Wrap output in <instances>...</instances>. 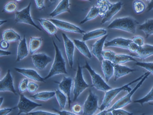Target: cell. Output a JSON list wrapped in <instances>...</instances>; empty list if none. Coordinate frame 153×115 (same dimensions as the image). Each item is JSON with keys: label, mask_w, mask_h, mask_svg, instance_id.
<instances>
[{"label": "cell", "mask_w": 153, "mask_h": 115, "mask_svg": "<svg viewBox=\"0 0 153 115\" xmlns=\"http://www.w3.org/2000/svg\"><path fill=\"white\" fill-rule=\"evenodd\" d=\"M52 41L55 50V56L50 72L44 78L45 80L48 79L56 75L68 74L65 60L62 55V52L54 40L53 39Z\"/></svg>", "instance_id": "1"}, {"label": "cell", "mask_w": 153, "mask_h": 115, "mask_svg": "<svg viewBox=\"0 0 153 115\" xmlns=\"http://www.w3.org/2000/svg\"><path fill=\"white\" fill-rule=\"evenodd\" d=\"M139 24L138 21L133 17L126 16L116 19L108 25L107 28L123 30L133 34L136 32Z\"/></svg>", "instance_id": "2"}, {"label": "cell", "mask_w": 153, "mask_h": 115, "mask_svg": "<svg viewBox=\"0 0 153 115\" xmlns=\"http://www.w3.org/2000/svg\"><path fill=\"white\" fill-rule=\"evenodd\" d=\"M146 73H144L140 76L134 80L130 82L127 84L123 86L114 89H112L110 90L106 91L104 97L100 107L99 109L102 111L105 110L110 106L112 101H113L117 95L122 91H127L128 93L130 92L132 90V89L130 87V86L135 83L141 80L142 78L146 74Z\"/></svg>", "instance_id": "3"}, {"label": "cell", "mask_w": 153, "mask_h": 115, "mask_svg": "<svg viewBox=\"0 0 153 115\" xmlns=\"http://www.w3.org/2000/svg\"><path fill=\"white\" fill-rule=\"evenodd\" d=\"M90 86L84 79L82 68L78 63L77 71L74 80V102L77 100L80 94Z\"/></svg>", "instance_id": "4"}, {"label": "cell", "mask_w": 153, "mask_h": 115, "mask_svg": "<svg viewBox=\"0 0 153 115\" xmlns=\"http://www.w3.org/2000/svg\"><path fill=\"white\" fill-rule=\"evenodd\" d=\"M150 74L149 72H146V74L142 78L141 80L139 81V83L137 84L134 89H132V90L130 92L128 93H127L125 96L117 101L111 108L107 110V111L111 112L112 111L116 110V109L122 108L132 102V101L131 98H132L133 95L143 85V83L146 80V79L148 78Z\"/></svg>", "instance_id": "5"}, {"label": "cell", "mask_w": 153, "mask_h": 115, "mask_svg": "<svg viewBox=\"0 0 153 115\" xmlns=\"http://www.w3.org/2000/svg\"><path fill=\"white\" fill-rule=\"evenodd\" d=\"M84 68L87 70L91 76L93 86L98 91H106L112 88L107 84V82L104 80L100 75L92 69L87 61L85 62Z\"/></svg>", "instance_id": "6"}, {"label": "cell", "mask_w": 153, "mask_h": 115, "mask_svg": "<svg viewBox=\"0 0 153 115\" xmlns=\"http://www.w3.org/2000/svg\"><path fill=\"white\" fill-rule=\"evenodd\" d=\"M19 102L16 107L19 110L17 115L24 114H28L33 110L38 107L42 106V105L35 102L27 98L24 95L19 93Z\"/></svg>", "instance_id": "7"}, {"label": "cell", "mask_w": 153, "mask_h": 115, "mask_svg": "<svg viewBox=\"0 0 153 115\" xmlns=\"http://www.w3.org/2000/svg\"><path fill=\"white\" fill-rule=\"evenodd\" d=\"M31 2L26 7L20 11H16L15 13V22L16 23H24L30 25L36 28L39 31L42 30L33 21L30 14Z\"/></svg>", "instance_id": "8"}, {"label": "cell", "mask_w": 153, "mask_h": 115, "mask_svg": "<svg viewBox=\"0 0 153 115\" xmlns=\"http://www.w3.org/2000/svg\"><path fill=\"white\" fill-rule=\"evenodd\" d=\"M98 103V96L90 90L89 94L83 105V115H93L99 108Z\"/></svg>", "instance_id": "9"}, {"label": "cell", "mask_w": 153, "mask_h": 115, "mask_svg": "<svg viewBox=\"0 0 153 115\" xmlns=\"http://www.w3.org/2000/svg\"><path fill=\"white\" fill-rule=\"evenodd\" d=\"M48 19L53 23L57 28L65 32L83 34L86 33L85 31L82 30L79 27L70 23L54 19Z\"/></svg>", "instance_id": "10"}, {"label": "cell", "mask_w": 153, "mask_h": 115, "mask_svg": "<svg viewBox=\"0 0 153 115\" xmlns=\"http://www.w3.org/2000/svg\"><path fill=\"white\" fill-rule=\"evenodd\" d=\"M35 67L40 70H44L52 61V58L45 53L33 54L31 56Z\"/></svg>", "instance_id": "11"}, {"label": "cell", "mask_w": 153, "mask_h": 115, "mask_svg": "<svg viewBox=\"0 0 153 115\" xmlns=\"http://www.w3.org/2000/svg\"><path fill=\"white\" fill-rule=\"evenodd\" d=\"M62 36L68 63L70 68H72L74 65V54L75 46L73 41L71 40L66 34L62 33Z\"/></svg>", "instance_id": "12"}, {"label": "cell", "mask_w": 153, "mask_h": 115, "mask_svg": "<svg viewBox=\"0 0 153 115\" xmlns=\"http://www.w3.org/2000/svg\"><path fill=\"white\" fill-rule=\"evenodd\" d=\"M0 91L1 92L9 91L17 95L13 84V80L10 70H8L6 74L0 81Z\"/></svg>", "instance_id": "13"}, {"label": "cell", "mask_w": 153, "mask_h": 115, "mask_svg": "<svg viewBox=\"0 0 153 115\" xmlns=\"http://www.w3.org/2000/svg\"><path fill=\"white\" fill-rule=\"evenodd\" d=\"M73 81V79L71 77L64 76L61 81L58 82L59 88L67 97L69 108L71 103V93Z\"/></svg>", "instance_id": "14"}, {"label": "cell", "mask_w": 153, "mask_h": 115, "mask_svg": "<svg viewBox=\"0 0 153 115\" xmlns=\"http://www.w3.org/2000/svg\"><path fill=\"white\" fill-rule=\"evenodd\" d=\"M14 69L17 73L24 76L27 79L33 81L39 82H44L45 80L44 78L41 76L38 72L34 69L17 68H15Z\"/></svg>", "instance_id": "15"}, {"label": "cell", "mask_w": 153, "mask_h": 115, "mask_svg": "<svg viewBox=\"0 0 153 115\" xmlns=\"http://www.w3.org/2000/svg\"><path fill=\"white\" fill-rule=\"evenodd\" d=\"M122 6L123 3L121 1L114 3H111L104 17L102 19L101 24H104L105 23L110 21L121 10Z\"/></svg>", "instance_id": "16"}, {"label": "cell", "mask_w": 153, "mask_h": 115, "mask_svg": "<svg viewBox=\"0 0 153 115\" xmlns=\"http://www.w3.org/2000/svg\"><path fill=\"white\" fill-rule=\"evenodd\" d=\"M108 36V35L107 34L103 36L97 40L93 45L92 53L100 62H102L103 60L102 53L103 50V48L105 45V41Z\"/></svg>", "instance_id": "17"}, {"label": "cell", "mask_w": 153, "mask_h": 115, "mask_svg": "<svg viewBox=\"0 0 153 115\" xmlns=\"http://www.w3.org/2000/svg\"><path fill=\"white\" fill-rule=\"evenodd\" d=\"M131 42L132 40L130 39L119 37L108 41L105 43L104 46L106 47H113L127 50L128 45Z\"/></svg>", "instance_id": "18"}, {"label": "cell", "mask_w": 153, "mask_h": 115, "mask_svg": "<svg viewBox=\"0 0 153 115\" xmlns=\"http://www.w3.org/2000/svg\"><path fill=\"white\" fill-rule=\"evenodd\" d=\"M29 49L27 44L25 36L20 41L18 46L16 62H19L27 57L29 54Z\"/></svg>", "instance_id": "19"}, {"label": "cell", "mask_w": 153, "mask_h": 115, "mask_svg": "<svg viewBox=\"0 0 153 115\" xmlns=\"http://www.w3.org/2000/svg\"><path fill=\"white\" fill-rule=\"evenodd\" d=\"M137 70L131 69L126 66L121 65V64H115L114 65V80L116 81L120 78Z\"/></svg>", "instance_id": "20"}, {"label": "cell", "mask_w": 153, "mask_h": 115, "mask_svg": "<svg viewBox=\"0 0 153 115\" xmlns=\"http://www.w3.org/2000/svg\"><path fill=\"white\" fill-rule=\"evenodd\" d=\"M102 69L106 82H108L114 73V64L108 60H103L102 62Z\"/></svg>", "instance_id": "21"}, {"label": "cell", "mask_w": 153, "mask_h": 115, "mask_svg": "<svg viewBox=\"0 0 153 115\" xmlns=\"http://www.w3.org/2000/svg\"><path fill=\"white\" fill-rule=\"evenodd\" d=\"M153 55V45L146 44L141 47L136 54L132 55L141 59H145Z\"/></svg>", "instance_id": "22"}, {"label": "cell", "mask_w": 153, "mask_h": 115, "mask_svg": "<svg viewBox=\"0 0 153 115\" xmlns=\"http://www.w3.org/2000/svg\"><path fill=\"white\" fill-rule=\"evenodd\" d=\"M70 5L69 1L68 0H63L61 1L56 8L50 13V16L53 18L62 13L70 12Z\"/></svg>", "instance_id": "23"}, {"label": "cell", "mask_w": 153, "mask_h": 115, "mask_svg": "<svg viewBox=\"0 0 153 115\" xmlns=\"http://www.w3.org/2000/svg\"><path fill=\"white\" fill-rule=\"evenodd\" d=\"M37 20L40 23L44 30L50 36H55L57 32V27L48 19H38Z\"/></svg>", "instance_id": "24"}, {"label": "cell", "mask_w": 153, "mask_h": 115, "mask_svg": "<svg viewBox=\"0 0 153 115\" xmlns=\"http://www.w3.org/2000/svg\"><path fill=\"white\" fill-rule=\"evenodd\" d=\"M107 31L104 29H97L83 34V41L84 42L95 39L107 35Z\"/></svg>", "instance_id": "25"}, {"label": "cell", "mask_w": 153, "mask_h": 115, "mask_svg": "<svg viewBox=\"0 0 153 115\" xmlns=\"http://www.w3.org/2000/svg\"><path fill=\"white\" fill-rule=\"evenodd\" d=\"M76 47L82 55L89 59L92 58V54L85 42L78 39L73 40Z\"/></svg>", "instance_id": "26"}, {"label": "cell", "mask_w": 153, "mask_h": 115, "mask_svg": "<svg viewBox=\"0 0 153 115\" xmlns=\"http://www.w3.org/2000/svg\"><path fill=\"white\" fill-rule=\"evenodd\" d=\"M2 37L3 40L9 43L16 42L21 40L19 35L11 29L4 31L2 34Z\"/></svg>", "instance_id": "27"}, {"label": "cell", "mask_w": 153, "mask_h": 115, "mask_svg": "<svg viewBox=\"0 0 153 115\" xmlns=\"http://www.w3.org/2000/svg\"><path fill=\"white\" fill-rule=\"evenodd\" d=\"M139 29L144 33L146 38L153 36V19H146L144 23L139 26Z\"/></svg>", "instance_id": "28"}, {"label": "cell", "mask_w": 153, "mask_h": 115, "mask_svg": "<svg viewBox=\"0 0 153 115\" xmlns=\"http://www.w3.org/2000/svg\"><path fill=\"white\" fill-rule=\"evenodd\" d=\"M55 96V91H44L31 95L30 97L35 100L46 101L53 98Z\"/></svg>", "instance_id": "29"}, {"label": "cell", "mask_w": 153, "mask_h": 115, "mask_svg": "<svg viewBox=\"0 0 153 115\" xmlns=\"http://www.w3.org/2000/svg\"><path fill=\"white\" fill-rule=\"evenodd\" d=\"M42 44V39L40 38L31 37L29 43V52L31 55L40 49Z\"/></svg>", "instance_id": "30"}, {"label": "cell", "mask_w": 153, "mask_h": 115, "mask_svg": "<svg viewBox=\"0 0 153 115\" xmlns=\"http://www.w3.org/2000/svg\"><path fill=\"white\" fill-rule=\"evenodd\" d=\"M138 62L132 56L124 54H116L112 63L115 64H121L129 62Z\"/></svg>", "instance_id": "31"}, {"label": "cell", "mask_w": 153, "mask_h": 115, "mask_svg": "<svg viewBox=\"0 0 153 115\" xmlns=\"http://www.w3.org/2000/svg\"><path fill=\"white\" fill-rule=\"evenodd\" d=\"M111 3L109 1H106V0L97 1L96 3V5L99 8V16L101 18L103 19Z\"/></svg>", "instance_id": "32"}, {"label": "cell", "mask_w": 153, "mask_h": 115, "mask_svg": "<svg viewBox=\"0 0 153 115\" xmlns=\"http://www.w3.org/2000/svg\"><path fill=\"white\" fill-rule=\"evenodd\" d=\"M99 8L97 6L92 7L85 18L80 22V24H83L88 21L93 20L99 16Z\"/></svg>", "instance_id": "33"}, {"label": "cell", "mask_w": 153, "mask_h": 115, "mask_svg": "<svg viewBox=\"0 0 153 115\" xmlns=\"http://www.w3.org/2000/svg\"><path fill=\"white\" fill-rule=\"evenodd\" d=\"M55 96L59 106L61 109L65 108L68 98L66 95L59 89H56Z\"/></svg>", "instance_id": "34"}, {"label": "cell", "mask_w": 153, "mask_h": 115, "mask_svg": "<svg viewBox=\"0 0 153 115\" xmlns=\"http://www.w3.org/2000/svg\"><path fill=\"white\" fill-rule=\"evenodd\" d=\"M133 7L134 12L137 14H139L145 11L146 5L142 1L137 0L133 2Z\"/></svg>", "instance_id": "35"}, {"label": "cell", "mask_w": 153, "mask_h": 115, "mask_svg": "<svg viewBox=\"0 0 153 115\" xmlns=\"http://www.w3.org/2000/svg\"><path fill=\"white\" fill-rule=\"evenodd\" d=\"M151 101H153V87L149 92L147 93L146 96L138 100H134V102L138 103L143 106L145 103L151 102Z\"/></svg>", "instance_id": "36"}, {"label": "cell", "mask_w": 153, "mask_h": 115, "mask_svg": "<svg viewBox=\"0 0 153 115\" xmlns=\"http://www.w3.org/2000/svg\"><path fill=\"white\" fill-rule=\"evenodd\" d=\"M17 5L13 1H10L5 5L2 12L7 13H12L16 12L17 9Z\"/></svg>", "instance_id": "37"}, {"label": "cell", "mask_w": 153, "mask_h": 115, "mask_svg": "<svg viewBox=\"0 0 153 115\" xmlns=\"http://www.w3.org/2000/svg\"><path fill=\"white\" fill-rule=\"evenodd\" d=\"M116 54L111 50H103L102 53V56L103 60H108L112 62L114 60Z\"/></svg>", "instance_id": "38"}, {"label": "cell", "mask_w": 153, "mask_h": 115, "mask_svg": "<svg viewBox=\"0 0 153 115\" xmlns=\"http://www.w3.org/2000/svg\"><path fill=\"white\" fill-rule=\"evenodd\" d=\"M136 65L139 67L144 68L148 72L153 75V62H137Z\"/></svg>", "instance_id": "39"}, {"label": "cell", "mask_w": 153, "mask_h": 115, "mask_svg": "<svg viewBox=\"0 0 153 115\" xmlns=\"http://www.w3.org/2000/svg\"><path fill=\"white\" fill-rule=\"evenodd\" d=\"M29 83L28 79L27 78H25L22 80L19 83L18 86L19 93H22L27 91Z\"/></svg>", "instance_id": "40"}, {"label": "cell", "mask_w": 153, "mask_h": 115, "mask_svg": "<svg viewBox=\"0 0 153 115\" xmlns=\"http://www.w3.org/2000/svg\"><path fill=\"white\" fill-rule=\"evenodd\" d=\"M71 110L74 114L78 115L83 112V107L79 103H76L71 106Z\"/></svg>", "instance_id": "41"}, {"label": "cell", "mask_w": 153, "mask_h": 115, "mask_svg": "<svg viewBox=\"0 0 153 115\" xmlns=\"http://www.w3.org/2000/svg\"><path fill=\"white\" fill-rule=\"evenodd\" d=\"M39 88V85L33 82H29L27 91L29 93H32L36 92Z\"/></svg>", "instance_id": "42"}, {"label": "cell", "mask_w": 153, "mask_h": 115, "mask_svg": "<svg viewBox=\"0 0 153 115\" xmlns=\"http://www.w3.org/2000/svg\"><path fill=\"white\" fill-rule=\"evenodd\" d=\"M141 47L137 45L132 42L128 45V50L129 52L132 53L136 54L138 52Z\"/></svg>", "instance_id": "43"}, {"label": "cell", "mask_w": 153, "mask_h": 115, "mask_svg": "<svg viewBox=\"0 0 153 115\" xmlns=\"http://www.w3.org/2000/svg\"><path fill=\"white\" fill-rule=\"evenodd\" d=\"M112 113L113 115H133L132 113L127 111L123 109H117L112 111Z\"/></svg>", "instance_id": "44"}, {"label": "cell", "mask_w": 153, "mask_h": 115, "mask_svg": "<svg viewBox=\"0 0 153 115\" xmlns=\"http://www.w3.org/2000/svg\"><path fill=\"white\" fill-rule=\"evenodd\" d=\"M132 42L139 47H142L144 44V39L141 36H136L132 39Z\"/></svg>", "instance_id": "45"}, {"label": "cell", "mask_w": 153, "mask_h": 115, "mask_svg": "<svg viewBox=\"0 0 153 115\" xmlns=\"http://www.w3.org/2000/svg\"><path fill=\"white\" fill-rule=\"evenodd\" d=\"M26 115H59L54 113L45 111L39 110L36 111L31 112Z\"/></svg>", "instance_id": "46"}, {"label": "cell", "mask_w": 153, "mask_h": 115, "mask_svg": "<svg viewBox=\"0 0 153 115\" xmlns=\"http://www.w3.org/2000/svg\"><path fill=\"white\" fill-rule=\"evenodd\" d=\"M35 2L37 9L39 10H42L45 8L44 0H35Z\"/></svg>", "instance_id": "47"}, {"label": "cell", "mask_w": 153, "mask_h": 115, "mask_svg": "<svg viewBox=\"0 0 153 115\" xmlns=\"http://www.w3.org/2000/svg\"><path fill=\"white\" fill-rule=\"evenodd\" d=\"M52 110L54 111L55 112L57 113L59 115H78L74 114L73 112L68 111H59L55 108H53Z\"/></svg>", "instance_id": "48"}, {"label": "cell", "mask_w": 153, "mask_h": 115, "mask_svg": "<svg viewBox=\"0 0 153 115\" xmlns=\"http://www.w3.org/2000/svg\"><path fill=\"white\" fill-rule=\"evenodd\" d=\"M15 108H4L1 109L0 110V115H7L10 113L13 109Z\"/></svg>", "instance_id": "49"}, {"label": "cell", "mask_w": 153, "mask_h": 115, "mask_svg": "<svg viewBox=\"0 0 153 115\" xmlns=\"http://www.w3.org/2000/svg\"><path fill=\"white\" fill-rule=\"evenodd\" d=\"M1 50H7L9 47L10 45L9 42L5 40H2L0 44Z\"/></svg>", "instance_id": "50"}, {"label": "cell", "mask_w": 153, "mask_h": 115, "mask_svg": "<svg viewBox=\"0 0 153 115\" xmlns=\"http://www.w3.org/2000/svg\"><path fill=\"white\" fill-rule=\"evenodd\" d=\"M11 54V52L6 51L4 50L1 49L0 50V56H7Z\"/></svg>", "instance_id": "51"}, {"label": "cell", "mask_w": 153, "mask_h": 115, "mask_svg": "<svg viewBox=\"0 0 153 115\" xmlns=\"http://www.w3.org/2000/svg\"><path fill=\"white\" fill-rule=\"evenodd\" d=\"M148 5L146 9L147 12L152 10L153 9V0L148 1Z\"/></svg>", "instance_id": "52"}, {"label": "cell", "mask_w": 153, "mask_h": 115, "mask_svg": "<svg viewBox=\"0 0 153 115\" xmlns=\"http://www.w3.org/2000/svg\"><path fill=\"white\" fill-rule=\"evenodd\" d=\"M107 112V110H105L102 111L100 112L99 113L96 115H105L106 113Z\"/></svg>", "instance_id": "53"}, {"label": "cell", "mask_w": 153, "mask_h": 115, "mask_svg": "<svg viewBox=\"0 0 153 115\" xmlns=\"http://www.w3.org/2000/svg\"><path fill=\"white\" fill-rule=\"evenodd\" d=\"M3 101V97H0V106H1L2 105Z\"/></svg>", "instance_id": "54"}, {"label": "cell", "mask_w": 153, "mask_h": 115, "mask_svg": "<svg viewBox=\"0 0 153 115\" xmlns=\"http://www.w3.org/2000/svg\"><path fill=\"white\" fill-rule=\"evenodd\" d=\"M7 22V21L4 20H1L0 21V25H1V26H2L4 23H6Z\"/></svg>", "instance_id": "55"}, {"label": "cell", "mask_w": 153, "mask_h": 115, "mask_svg": "<svg viewBox=\"0 0 153 115\" xmlns=\"http://www.w3.org/2000/svg\"><path fill=\"white\" fill-rule=\"evenodd\" d=\"M105 115H113L112 112H108L107 111Z\"/></svg>", "instance_id": "56"}, {"label": "cell", "mask_w": 153, "mask_h": 115, "mask_svg": "<svg viewBox=\"0 0 153 115\" xmlns=\"http://www.w3.org/2000/svg\"><path fill=\"white\" fill-rule=\"evenodd\" d=\"M149 104L153 106V104H152V103H150Z\"/></svg>", "instance_id": "57"}, {"label": "cell", "mask_w": 153, "mask_h": 115, "mask_svg": "<svg viewBox=\"0 0 153 115\" xmlns=\"http://www.w3.org/2000/svg\"><path fill=\"white\" fill-rule=\"evenodd\" d=\"M16 1L17 2L21 1Z\"/></svg>", "instance_id": "58"}, {"label": "cell", "mask_w": 153, "mask_h": 115, "mask_svg": "<svg viewBox=\"0 0 153 115\" xmlns=\"http://www.w3.org/2000/svg\"><path fill=\"white\" fill-rule=\"evenodd\" d=\"M145 114H140V115H144Z\"/></svg>", "instance_id": "59"}]
</instances>
